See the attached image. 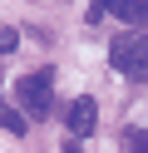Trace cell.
<instances>
[{
  "label": "cell",
  "instance_id": "obj_3",
  "mask_svg": "<svg viewBox=\"0 0 148 153\" xmlns=\"http://www.w3.org/2000/svg\"><path fill=\"white\" fill-rule=\"evenodd\" d=\"M94 123H99V104L89 99V94L69 99V109H64V138H89Z\"/></svg>",
  "mask_w": 148,
  "mask_h": 153
},
{
  "label": "cell",
  "instance_id": "obj_5",
  "mask_svg": "<svg viewBox=\"0 0 148 153\" xmlns=\"http://www.w3.org/2000/svg\"><path fill=\"white\" fill-rule=\"evenodd\" d=\"M0 128H5V133H15V138L30 128V119L20 114V104H0Z\"/></svg>",
  "mask_w": 148,
  "mask_h": 153
},
{
  "label": "cell",
  "instance_id": "obj_4",
  "mask_svg": "<svg viewBox=\"0 0 148 153\" xmlns=\"http://www.w3.org/2000/svg\"><path fill=\"white\" fill-rule=\"evenodd\" d=\"M104 15H118L123 25H148V0H94L89 20H104Z\"/></svg>",
  "mask_w": 148,
  "mask_h": 153
},
{
  "label": "cell",
  "instance_id": "obj_1",
  "mask_svg": "<svg viewBox=\"0 0 148 153\" xmlns=\"http://www.w3.org/2000/svg\"><path fill=\"white\" fill-rule=\"evenodd\" d=\"M15 104L25 119H49L54 114V69H30L15 84Z\"/></svg>",
  "mask_w": 148,
  "mask_h": 153
},
{
  "label": "cell",
  "instance_id": "obj_6",
  "mask_svg": "<svg viewBox=\"0 0 148 153\" xmlns=\"http://www.w3.org/2000/svg\"><path fill=\"white\" fill-rule=\"evenodd\" d=\"M20 45V30H10V25H0V54H10Z\"/></svg>",
  "mask_w": 148,
  "mask_h": 153
},
{
  "label": "cell",
  "instance_id": "obj_2",
  "mask_svg": "<svg viewBox=\"0 0 148 153\" xmlns=\"http://www.w3.org/2000/svg\"><path fill=\"white\" fill-rule=\"evenodd\" d=\"M109 64H114L123 79H148V30L133 25L128 35H118L109 45Z\"/></svg>",
  "mask_w": 148,
  "mask_h": 153
},
{
  "label": "cell",
  "instance_id": "obj_7",
  "mask_svg": "<svg viewBox=\"0 0 148 153\" xmlns=\"http://www.w3.org/2000/svg\"><path fill=\"white\" fill-rule=\"evenodd\" d=\"M123 143H128V148H148V128H128Z\"/></svg>",
  "mask_w": 148,
  "mask_h": 153
}]
</instances>
